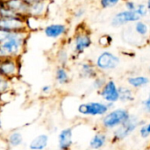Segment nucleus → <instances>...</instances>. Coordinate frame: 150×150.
<instances>
[{"label":"nucleus","instance_id":"1","mask_svg":"<svg viewBox=\"0 0 150 150\" xmlns=\"http://www.w3.org/2000/svg\"><path fill=\"white\" fill-rule=\"evenodd\" d=\"M29 35L28 31L11 32L10 36L0 44V59H20L26 50Z\"/></svg>","mask_w":150,"mask_h":150},{"label":"nucleus","instance_id":"2","mask_svg":"<svg viewBox=\"0 0 150 150\" xmlns=\"http://www.w3.org/2000/svg\"><path fill=\"white\" fill-rule=\"evenodd\" d=\"M146 121L142 120L138 115L131 113L130 117L118 128L113 130L111 134L112 143H120L128 139L134 134L141 126L145 124Z\"/></svg>","mask_w":150,"mask_h":150},{"label":"nucleus","instance_id":"3","mask_svg":"<svg viewBox=\"0 0 150 150\" xmlns=\"http://www.w3.org/2000/svg\"><path fill=\"white\" fill-rule=\"evenodd\" d=\"M131 115L130 111L125 107H114L105 115L100 118V129L105 132H112L120 127Z\"/></svg>","mask_w":150,"mask_h":150},{"label":"nucleus","instance_id":"4","mask_svg":"<svg viewBox=\"0 0 150 150\" xmlns=\"http://www.w3.org/2000/svg\"><path fill=\"white\" fill-rule=\"evenodd\" d=\"M91 45L92 38L91 32L89 31L87 26H83L82 25H79L76 27V32L70 40V46L72 49V60L73 58H78L80 55L84 54V52L89 49Z\"/></svg>","mask_w":150,"mask_h":150},{"label":"nucleus","instance_id":"5","mask_svg":"<svg viewBox=\"0 0 150 150\" xmlns=\"http://www.w3.org/2000/svg\"><path fill=\"white\" fill-rule=\"evenodd\" d=\"M114 105L107 104L102 100L100 101H89L78 105L76 111L77 113L84 117L102 118L111 109L114 108Z\"/></svg>","mask_w":150,"mask_h":150},{"label":"nucleus","instance_id":"6","mask_svg":"<svg viewBox=\"0 0 150 150\" xmlns=\"http://www.w3.org/2000/svg\"><path fill=\"white\" fill-rule=\"evenodd\" d=\"M94 63L99 73L105 74L119 68L120 64V58L112 51L104 50L96 57Z\"/></svg>","mask_w":150,"mask_h":150},{"label":"nucleus","instance_id":"7","mask_svg":"<svg viewBox=\"0 0 150 150\" xmlns=\"http://www.w3.org/2000/svg\"><path fill=\"white\" fill-rule=\"evenodd\" d=\"M21 72V61L17 58L0 59V76L11 80L18 79Z\"/></svg>","mask_w":150,"mask_h":150},{"label":"nucleus","instance_id":"8","mask_svg":"<svg viewBox=\"0 0 150 150\" xmlns=\"http://www.w3.org/2000/svg\"><path fill=\"white\" fill-rule=\"evenodd\" d=\"M119 85L113 79H108L104 85V87L98 92V96L101 98L102 101L114 105L120 101V92Z\"/></svg>","mask_w":150,"mask_h":150},{"label":"nucleus","instance_id":"9","mask_svg":"<svg viewBox=\"0 0 150 150\" xmlns=\"http://www.w3.org/2000/svg\"><path fill=\"white\" fill-rule=\"evenodd\" d=\"M42 33L50 40H61L67 36L69 26L64 23H49L44 25Z\"/></svg>","mask_w":150,"mask_h":150},{"label":"nucleus","instance_id":"10","mask_svg":"<svg viewBox=\"0 0 150 150\" xmlns=\"http://www.w3.org/2000/svg\"><path fill=\"white\" fill-rule=\"evenodd\" d=\"M0 28L8 32L27 31L25 25V18L20 16L0 18Z\"/></svg>","mask_w":150,"mask_h":150},{"label":"nucleus","instance_id":"11","mask_svg":"<svg viewBox=\"0 0 150 150\" xmlns=\"http://www.w3.org/2000/svg\"><path fill=\"white\" fill-rule=\"evenodd\" d=\"M140 17L136 14L135 11H130L127 10H123L115 13L111 18V25L114 28H119L124 26L126 25L135 23L140 20Z\"/></svg>","mask_w":150,"mask_h":150},{"label":"nucleus","instance_id":"12","mask_svg":"<svg viewBox=\"0 0 150 150\" xmlns=\"http://www.w3.org/2000/svg\"><path fill=\"white\" fill-rule=\"evenodd\" d=\"M74 146V129L70 127L62 128L57 135L58 150H72Z\"/></svg>","mask_w":150,"mask_h":150},{"label":"nucleus","instance_id":"13","mask_svg":"<svg viewBox=\"0 0 150 150\" xmlns=\"http://www.w3.org/2000/svg\"><path fill=\"white\" fill-rule=\"evenodd\" d=\"M50 4V0H45L29 4L27 16L45 20L49 13Z\"/></svg>","mask_w":150,"mask_h":150},{"label":"nucleus","instance_id":"14","mask_svg":"<svg viewBox=\"0 0 150 150\" xmlns=\"http://www.w3.org/2000/svg\"><path fill=\"white\" fill-rule=\"evenodd\" d=\"M95 63L90 60L83 61L79 64L78 68V76L81 79L84 80H93L96 76L99 75Z\"/></svg>","mask_w":150,"mask_h":150},{"label":"nucleus","instance_id":"15","mask_svg":"<svg viewBox=\"0 0 150 150\" xmlns=\"http://www.w3.org/2000/svg\"><path fill=\"white\" fill-rule=\"evenodd\" d=\"M109 139L107 132L100 129L91 136L89 142V148L91 150H101L107 145Z\"/></svg>","mask_w":150,"mask_h":150},{"label":"nucleus","instance_id":"16","mask_svg":"<svg viewBox=\"0 0 150 150\" xmlns=\"http://www.w3.org/2000/svg\"><path fill=\"white\" fill-rule=\"evenodd\" d=\"M4 4L16 15L26 18L29 4L25 0H3Z\"/></svg>","mask_w":150,"mask_h":150},{"label":"nucleus","instance_id":"17","mask_svg":"<svg viewBox=\"0 0 150 150\" xmlns=\"http://www.w3.org/2000/svg\"><path fill=\"white\" fill-rule=\"evenodd\" d=\"M127 83L133 90H141L147 87L150 83L149 76L145 75H134L127 78Z\"/></svg>","mask_w":150,"mask_h":150},{"label":"nucleus","instance_id":"18","mask_svg":"<svg viewBox=\"0 0 150 150\" xmlns=\"http://www.w3.org/2000/svg\"><path fill=\"white\" fill-rule=\"evenodd\" d=\"M49 145V135L40 134L33 137L28 143L29 150H46Z\"/></svg>","mask_w":150,"mask_h":150},{"label":"nucleus","instance_id":"19","mask_svg":"<svg viewBox=\"0 0 150 150\" xmlns=\"http://www.w3.org/2000/svg\"><path fill=\"white\" fill-rule=\"evenodd\" d=\"M54 80L60 86L68 85L71 82V76L68 67L57 65L54 69Z\"/></svg>","mask_w":150,"mask_h":150},{"label":"nucleus","instance_id":"20","mask_svg":"<svg viewBox=\"0 0 150 150\" xmlns=\"http://www.w3.org/2000/svg\"><path fill=\"white\" fill-rule=\"evenodd\" d=\"M54 59L57 62V65L64 67H68L69 63L72 60L71 54L69 53L66 46H61L60 47H58L54 54Z\"/></svg>","mask_w":150,"mask_h":150},{"label":"nucleus","instance_id":"21","mask_svg":"<svg viewBox=\"0 0 150 150\" xmlns=\"http://www.w3.org/2000/svg\"><path fill=\"white\" fill-rule=\"evenodd\" d=\"M119 92H120V101L122 104H131L135 101V94L134 90H133L128 85H123L119 87Z\"/></svg>","mask_w":150,"mask_h":150},{"label":"nucleus","instance_id":"22","mask_svg":"<svg viewBox=\"0 0 150 150\" xmlns=\"http://www.w3.org/2000/svg\"><path fill=\"white\" fill-rule=\"evenodd\" d=\"M6 142L11 149L19 148L24 143V136L22 133L18 130L11 131V133L8 134L6 137Z\"/></svg>","mask_w":150,"mask_h":150},{"label":"nucleus","instance_id":"23","mask_svg":"<svg viewBox=\"0 0 150 150\" xmlns=\"http://www.w3.org/2000/svg\"><path fill=\"white\" fill-rule=\"evenodd\" d=\"M134 33L142 39H148L150 33V26L143 20H138L134 23Z\"/></svg>","mask_w":150,"mask_h":150},{"label":"nucleus","instance_id":"24","mask_svg":"<svg viewBox=\"0 0 150 150\" xmlns=\"http://www.w3.org/2000/svg\"><path fill=\"white\" fill-rule=\"evenodd\" d=\"M44 19L36 18L33 17L27 16L25 18V25H26V30L31 33L33 32H38L39 30H42L45 25H42V21Z\"/></svg>","mask_w":150,"mask_h":150},{"label":"nucleus","instance_id":"25","mask_svg":"<svg viewBox=\"0 0 150 150\" xmlns=\"http://www.w3.org/2000/svg\"><path fill=\"white\" fill-rule=\"evenodd\" d=\"M107 80H108V78L105 76V75L100 73L98 76H96L93 80H91V90L98 92L104 87V85L105 84Z\"/></svg>","mask_w":150,"mask_h":150},{"label":"nucleus","instance_id":"26","mask_svg":"<svg viewBox=\"0 0 150 150\" xmlns=\"http://www.w3.org/2000/svg\"><path fill=\"white\" fill-rule=\"evenodd\" d=\"M12 89H13V82L10 79H7L0 76V94L4 93L6 91H12Z\"/></svg>","mask_w":150,"mask_h":150},{"label":"nucleus","instance_id":"27","mask_svg":"<svg viewBox=\"0 0 150 150\" xmlns=\"http://www.w3.org/2000/svg\"><path fill=\"white\" fill-rule=\"evenodd\" d=\"M113 41V38L112 35L110 34H104L102 36H100L98 38V45L103 47V48H106V47H109L112 43Z\"/></svg>","mask_w":150,"mask_h":150},{"label":"nucleus","instance_id":"28","mask_svg":"<svg viewBox=\"0 0 150 150\" xmlns=\"http://www.w3.org/2000/svg\"><path fill=\"white\" fill-rule=\"evenodd\" d=\"M138 133L142 139L150 138V120L140 127V128L138 129Z\"/></svg>","mask_w":150,"mask_h":150},{"label":"nucleus","instance_id":"29","mask_svg":"<svg viewBox=\"0 0 150 150\" xmlns=\"http://www.w3.org/2000/svg\"><path fill=\"white\" fill-rule=\"evenodd\" d=\"M14 98V93L12 91H6L4 93L0 94V102L3 105H5L6 104L11 103Z\"/></svg>","mask_w":150,"mask_h":150},{"label":"nucleus","instance_id":"30","mask_svg":"<svg viewBox=\"0 0 150 150\" xmlns=\"http://www.w3.org/2000/svg\"><path fill=\"white\" fill-rule=\"evenodd\" d=\"M121 0H99V5L102 9H111L118 5Z\"/></svg>","mask_w":150,"mask_h":150},{"label":"nucleus","instance_id":"31","mask_svg":"<svg viewBox=\"0 0 150 150\" xmlns=\"http://www.w3.org/2000/svg\"><path fill=\"white\" fill-rule=\"evenodd\" d=\"M135 12L140 17V18L147 17L148 14H149V9H148L147 4H138L137 6H136Z\"/></svg>","mask_w":150,"mask_h":150},{"label":"nucleus","instance_id":"32","mask_svg":"<svg viewBox=\"0 0 150 150\" xmlns=\"http://www.w3.org/2000/svg\"><path fill=\"white\" fill-rule=\"evenodd\" d=\"M85 14H86V9L83 6H79L72 11V18L74 19L79 20L82 19L85 16Z\"/></svg>","mask_w":150,"mask_h":150},{"label":"nucleus","instance_id":"33","mask_svg":"<svg viewBox=\"0 0 150 150\" xmlns=\"http://www.w3.org/2000/svg\"><path fill=\"white\" fill-rule=\"evenodd\" d=\"M142 107L145 113L150 114V91L148 97L142 101Z\"/></svg>","mask_w":150,"mask_h":150},{"label":"nucleus","instance_id":"34","mask_svg":"<svg viewBox=\"0 0 150 150\" xmlns=\"http://www.w3.org/2000/svg\"><path fill=\"white\" fill-rule=\"evenodd\" d=\"M53 91V87L50 84H44L40 88V93L44 96H48L52 93Z\"/></svg>","mask_w":150,"mask_h":150},{"label":"nucleus","instance_id":"35","mask_svg":"<svg viewBox=\"0 0 150 150\" xmlns=\"http://www.w3.org/2000/svg\"><path fill=\"white\" fill-rule=\"evenodd\" d=\"M136 6H137V4L134 1H132V0H127V1L125 2V8H126L127 11H135Z\"/></svg>","mask_w":150,"mask_h":150},{"label":"nucleus","instance_id":"36","mask_svg":"<svg viewBox=\"0 0 150 150\" xmlns=\"http://www.w3.org/2000/svg\"><path fill=\"white\" fill-rule=\"evenodd\" d=\"M11 33V32H8V31H6V30H4V29L0 28V44H1L2 42H4V41L10 36Z\"/></svg>","mask_w":150,"mask_h":150},{"label":"nucleus","instance_id":"37","mask_svg":"<svg viewBox=\"0 0 150 150\" xmlns=\"http://www.w3.org/2000/svg\"><path fill=\"white\" fill-rule=\"evenodd\" d=\"M28 4H33V3H36V2H40V1H45V0H25Z\"/></svg>","mask_w":150,"mask_h":150},{"label":"nucleus","instance_id":"38","mask_svg":"<svg viewBox=\"0 0 150 150\" xmlns=\"http://www.w3.org/2000/svg\"><path fill=\"white\" fill-rule=\"evenodd\" d=\"M2 127H3V122H2V119L0 117V130L2 129Z\"/></svg>","mask_w":150,"mask_h":150},{"label":"nucleus","instance_id":"39","mask_svg":"<svg viewBox=\"0 0 150 150\" xmlns=\"http://www.w3.org/2000/svg\"><path fill=\"white\" fill-rule=\"evenodd\" d=\"M147 6H150V0H147Z\"/></svg>","mask_w":150,"mask_h":150},{"label":"nucleus","instance_id":"40","mask_svg":"<svg viewBox=\"0 0 150 150\" xmlns=\"http://www.w3.org/2000/svg\"><path fill=\"white\" fill-rule=\"evenodd\" d=\"M3 106H4V105H3L1 104V102H0V112H1V111H2V108H3Z\"/></svg>","mask_w":150,"mask_h":150},{"label":"nucleus","instance_id":"41","mask_svg":"<svg viewBox=\"0 0 150 150\" xmlns=\"http://www.w3.org/2000/svg\"><path fill=\"white\" fill-rule=\"evenodd\" d=\"M148 9H149V13L150 14V6H148Z\"/></svg>","mask_w":150,"mask_h":150},{"label":"nucleus","instance_id":"42","mask_svg":"<svg viewBox=\"0 0 150 150\" xmlns=\"http://www.w3.org/2000/svg\"><path fill=\"white\" fill-rule=\"evenodd\" d=\"M149 75H150V66L149 67Z\"/></svg>","mask_w":150,"mask_h":150},{"label":"nucleus","instance_id":"43","mask_svg":"<svg viewBox=\"0 0 150 150\" xmlns=\"http://www.w3.org/2000/svg\"><path fill=\"white\" fill-rule=\"evenodd\" d=\"M121 1H125V2H126V1H127V0H121Z\"/></svg>","mask_w":150,"mask_h":150}]
</instances>
